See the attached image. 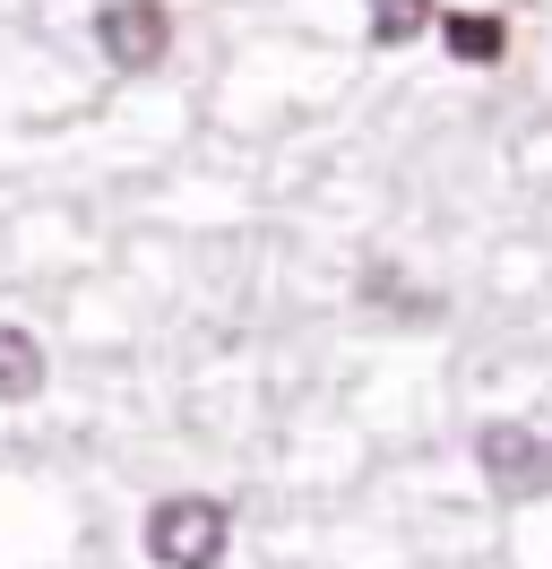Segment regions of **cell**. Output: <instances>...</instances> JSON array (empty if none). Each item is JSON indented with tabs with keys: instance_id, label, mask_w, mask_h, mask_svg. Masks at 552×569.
<instances>
[{
	"instance_id": "1",
	"label": "cell",
	"mask_w": 552,
	"mask_h": 569,
	"mask_svg": "<svg viewBox=\"0 0 552 569\" xmlns=\"http://www.w3.org/2000/svg\"><path fill=\"white\" fill-rule=\"evenodd\" d=\"M234 543V500L216 492H165L147 509V561L156 569H216Z\"/></svg>"
},
{
	"instance_id": "2",
	"label": "cell",
	"mask_w": 552,
	"mask_h": 569,
	"mask_svg": "<svg viewBox=\"0 0 552 569\" xmlns=\"http://www.w3.org/2000/svg\"><path fill=\"white\" fill-rule=\"evenodd\" d=\"M96 43H103V61H112L121 78L165 70V52H172V9H165V0H103V9H96Z\"/></svg>"
},
{
	"instance_id": "3",
	"label": "cell",
	"mask_w": 552,
	"mask_h": 569,
	"mask_svg": "<svg viewBox=\"0 0 552 569\" xmlns=\"http://www.w3.org/2000/svg\"><path fill=\"white\" fill-rule=\"evenodd\" d=\"M475 466L501 500H535L552 492V440H535L526 423H483L475 431Z\"/></svg>"
},
{
	"instance_id": "4",
	"label": "cell",
	"mask_w": 552,
	"mask_h": 569,
	"mask_svg": "<svg viewBox=\"0 0 552 569\" xmlns=\"http://www.w3.org/2000/svg\"><path fill=\"white\" fill-rule=\"evenodd\" d=\"M432 36H441L457 61H475V70H492V61L510 52V27H501L492 9H441V18H432Z\"/></svg>"
},
{
	"instance_id": "5",
	"label": "cell",
	"mask_w": 552,
	"mask_h": 569,
	"mask_svg": "<svg viewBox=\"0 0 552 569\" xmlns=\"http://www.w3.org/2000/svg\"><path fill=\"white\" fill-rule=\"evenodd\" d=\"M43 380H52L43 346H34L27 328L0 320V406H27V397H43Z\"/></svg>"
},
{
	"instance_id": "6",
	"label": "cell",
	"mask_w": 552,
	"mask_h": 569,
	"mask_svg": "<svg viewBox=\"0 0 552 569\" xmlns=\"http://www.w3.org/2000/svg\"><path fill=\"white\" fill-rule=\"evenodd\" d=\"M363 18H372V43H379V52H406L414 36H432L441 0H363Z\"/></svg>"
},
{
	"instance_id": "7",
	"label": "cell",
	"mask_w": 552,
	"mask_h": 569,
	"mask_svg": "<svg viewBox=\"0 0 552 569\" xmlns=\"http://www.w3.org/2000/svg\"><path fill=\"white\" fill-rule=\"evenodd\" d=\"M372 293H379V311H397V320H423V311H432V302H423V293H406L388 268H372Z\"/></svg>"
}]
</instances>
